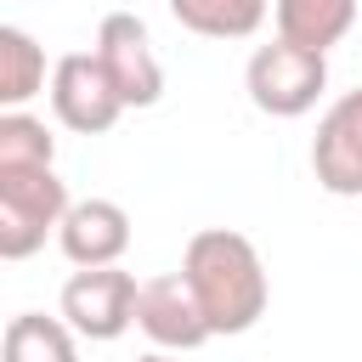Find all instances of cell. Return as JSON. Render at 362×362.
<instances>
[{
	"mask_svg": "<svg viewBox=\"0 0 362 362\" xmlns=\"http://www.w3.org/2000/svg\"><path fill=\"white\" fill-rule=\"evenodd\" d=\"M181 277L192 283L209 334H249L272 305V277L260 249L232 226H204L187 238Z\"/></svg>",
	"mask_w": 362,
	"mask_h": 362,
	"instance_id": "6da1fadb",
	"label": "cell"
},
{
	"mask_svg": "<svg viewBox=\"0 0 362 362\" xmlns=\"http://www.w3.org/2000/svg\"><path fill=\"white\" fill-rule=\"evenodd\" d=\"M68 209H74V198H68V181L57 175V164L0 170V260L40 255Z\"/></svg>",
	"mask_w": 362,
	"mask_h": 362,
	"instance_id": "7a4b0ae2",
	"label": "cell"
},
{
	"mask_svg": "<svg viewBox=\"0 0 362 362\" xmlns=\"http://www.w3.org/2000/svg\"><path fill=\"white\" fill-rule=\"evenodd\" d=\"M243 90L260 113L300 119L328 90V51H311V45H294V40L277 34L272 45H255V57L243 68Z\"/></svg>",
	"mask_w": 362,
	"mask_h": 362,
	"instance_id": "3957f363",
	"label": "cell"
},
{
	"mask_svg": "<svg viewBox=\"0 0 362 362\" xmlns=\"http://www.w3.org/2000/svg\"><path fill=\"white\" fill-rule=\"evenodd\" d=\"M136 300H141V283L136 272L124 266H79L68 283H62V317L79 339H119L124 328H136Z\"/></svg>",
	"mask_w": 362,
	"mask_h": 362,
	"instance_id": "277c9868",
	"label": "cell"
},
{
	"mask_svg": "<svg viewBox=\"0 0 362 362\" xmlns=\"http://www.w3.org/2000/svg\"><path fill=\"white\" fill-rule=\"evenodd\" d=\"M51 113L74 136H107L124 113V96L113 90L96 51H68L51 62Z\"/></svg>",
	"mask_w": 362,
	"mask_h": 362,
	"instance_id": "5b68a950",
	"label": "cell"
},
{
	"mask_svg": "<svg viewBox=\"0 0 362 362\" xmlns=\"http://www.w3.org/2000/svg\"><path fill=\"white\" fill-rule=\"evenodd\" d=\"M113 79V90L124 96V107H153L164 96V68L153 57V34L136 11H107L96 23V45H90Z\"/></svg>",
	"mask_w": 362,
	"mask_h": 362,
	"instance_id": "8992f818",
	"label": "cell"
},
{
	"mask_svg": "<svg viewBox=\"0 0 362 362\" xmlns=\"http://www.w3.org/2000/svg\"><path fill=\"white\" fill-rule=\"evenodd\" d=\"M311 175L334 198H362V85L345 90L311 136Z\"/></svg>",
	"mask_w": 362,
	"mask_h": 362,
	"instance_id": "52a82bcc",
	"label": "cell"
},
{
	"mask_svg": "<svg viewBox=\"0 0 362 362\" xmlns=\"http://www.w3.org/2000/svg\"><path fill=\"white\" fill-rule=\"evenodd\" d=\"M136 328H141L158 351H175V356H181V351H198L204 339H215L209 322H204V305H198V294H192V283H187L181 272L141 283Z\"/></svg>",
	"mask_w": 362,
	"mask_h": 362,
	"instance_id": "ba28073f",
	"label": "cell"
},
{
	"mask_svg": "<svg viewBox=\"0 0 362 362\" xmlns=\"http://www.w3.org/2000/svg\"><path fill=\"white\" fill-rule=\"evenodd\" d=\"M57 243H62V255L74 266H119L124 249H130V215L113 198H79L62 215Z\"/></svg>",
	"mask_w": 362,
	"mask_h": 362,
	"instance_id": "9c48e42d",
	"label": "cell"
},
{
	"mask_svg": "<svg viewBox=\"0 0 362 362\" xmlns=\"http://www.w3.org/2000/svg\"><path fill=\"white\" fill-rule=\"evenodd\" d=\"M277 34L311 51H334L356 28V0H272Z\"/></svg>",
	"mask_w": 362,
	"mask_h": 362,
	"instance_id": "30bf717a",
	"label": "cell"
},
{
	"mask_svg": "<svg viewBox=\"0 0 362 362\" xmlns=\"http://www.w3.org/2000/svg\"><path fill=\"white\" fill-rule=\"evenodd\" d=\"M79 334L68 328V317H45V311H17L0 334V362H79Z\"/></svg>",
	"mask_w": 362,
	"mask_h": 362,
	"instance_id": "8fae6325",
	"label": "cell"
},
{
	"mask_svg": "<svg viewBox=\"0 0 362 362\" xmlns=\"http://www.w3.org/2000/svg\"><path fill=\"white\" fill-rule=\"evenodd\" d=\"M266 11L272 0H170V17L204 40H249L266 23Z\"/></svg>",
	"mask_w": 362,
	"mask_h": 362,
	"instance_id": "7c38bea8",
	"label": "cell"
},
{
	"mask_svg": "<svg viewBox=\"0 0 362 362\" xmlns=\"http://www.w3.org/2000/svg\"><path fill=\"white\" fill-rule=\"evenodd\" d=\"M40 90H45V45L28 28L6 23L0 28V107H23Z\"/></svg>",
	"mask_w": 362,
	"mask_h": 362,
	"instance_id": "4fadbf2b",
	"label": "cell"
},
{
	"mask_svg": "<svg viewBox=\"0 0 362 362\" xmlns=\"http://www.w3.org/2000/svg\"><path fill=\"white\" fill-rule=\"evenodd\" d=\"M28 164H57V136L45 130V119L6 107L0 113V170H28Z\"/></svg>",
	"mask_w": 362,
	"mask_h": 362,
	"instance_id": "5bb4252c",
	"label": "cell"
},
{
	"mask_svg": "<svg viewBox=\"0 0 362 362\" xmlns=\"http://www.w3.org/2000/svg\"><path fill=\"white\" fill-rule=\"evenodd\" d=\"M141 362H175V351H147Z\"/></svg>",
	"mask_w": 362,
	"mask_h": 362,
	"instance_id": "9a60e30c",
	"label": "cell"
}]
</instances>
